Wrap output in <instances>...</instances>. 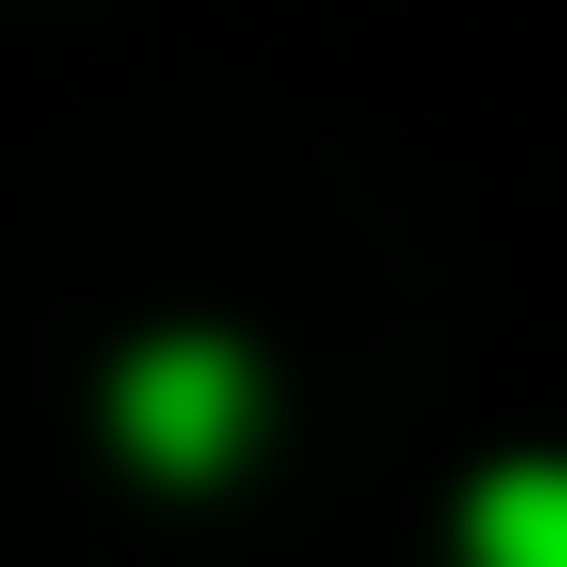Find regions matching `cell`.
Here are the masks:
<instances>
[{"label": "cell", "instance_id": "2", "mask_svg": "<svg viewBox=\"0 0 567 567\" xmlns=\"http://www.w3.org/2000/svg\"><path fill=\"white\" fill-rule=\"evenodd\" d=\"M461 549L478 567H567V461H496L461 496Z\"/></svg>", "mask_w": 567, "mask_h": 567}, {"label": "cell", "instance_id": "1", "mask_svg": "<svg viewBox=\"0 0 567 567\" xmlns=\"http://www.w3.org/2000/svg\"><path fill=\"white\" fill-rule=\"evenodd\" d=\"M124 443H142L159 478H213V461L248 443V354H213V337H159V354L124 372Z\"/></svg>", "mask_w": 567, "mask_h": 567}]
</instances>
